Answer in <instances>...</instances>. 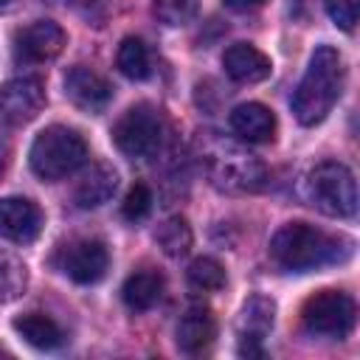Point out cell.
Masks as SVG:
<instances>
[{"label": "cell", "mask_w": 360, "mask_h": 360, "mask_svg": "<svg viewBox=\"0 0 360 360\" xmlns=\"http://www.w3.org/2000/svg\"><path fill=\"white\" fill-rule=\"evenodd\" d=\"M352 248L354 242L346 236L326 233L309 222H287L270 239V259L287 273H309L346 262Z\"/></svg>", "instance_id": "1"}, {"label": "cell", "mask_w": 360, "mask_h": 360, "mask_svg": "<svg viewBox=\"0 0 360 360\" xmlns=\"http://www.w3.org/2000/svg\"><path fill=\"white\" fill-rule=\"evenodd\" d=\"M197 149L214 188L228 194H245L264 186V177H267L264 163L253 152H248L242 143L219 132H200Z\"/></svg>", "instance_id": "2"}, {"label": "cell", "mask_w": 360, "mask_h": 360, "mask_svg": "<svg viewBox=\"0 0 360 360\" xmlns=\"http://www.w3.org/2000/svg\"><path fill=\"white\" fill-rule=\"evenodd\" d=\"M340 90H343V56L332 45L315 48L307 73L292 93V112L298 124L304 127L321 124L338 104Z\"/></svg>", "instance_id": "3"}, {"label": "cell", "mask_w": 360, "mask_h": 360, "mask_svg": "<svg viewBox=\"0 0 360 360\" xmlns=\"http://www.w3.org/2000/svg\"><path fill=\"white\" fill-rule=\"evenodd\" d=\"M304 200L326 217L349 219L357 214V183L349 166L338 160H323L312 166L301 180Z\"/></svg>", "instance_id": "4"}, {"label": "cell", "mask_w": 360, "mask_h": 360, "mask_svg": "<svg viewBox=\"0 0 360 360\" xmlns=\"http://www.w3.org/2000/svg\"><path fill=\"white\" fill-rule=\"evenodd\" d=\"M87 160V143L84 138L65 124H51L45 127L28 152V163L31 172L39 180H62L68 174H73L82 163Z\"/></svg>", "instance_id": "5"}, {"label": "cell", "mask_w": 360, "mask_h": 360, "mask_svg": "<svg viewBox=\"0 0 360 360\" xmlns=\"http://www.w3.org/2000/svg\"><path fill=\"white\" fill-rule=\"evenodd\" d=\"M166 121L152 104H132L112 127V143L127 158H152L163 143Z\"/></svg>", "instance_id": "6"}, {"label": "cell", "mask_w": 360, "mask_h": 360, "mask_svg": "<svg viewBox=\"0 0 360 360\" xmlns=\"http://www.w3.org/2000/svg\"><path fill=\"white\" fill-rule=\"evenodd\" d=\"M357 307L354 298L343 290H318L301 307V326L318 338H346L354 329Z\"/></svg>", "instance_id": "7"}, {"label": "cell", "mask_w": 360, "mask_h": 360, "mask_svg": "<svg viewBox=\"0 0 360 360\" xmlns=\"http://www.w3.org/2000/svg\"><path fill=\"white\" fill-rule=\"evenodd\" d=\"M59 270L76 281V284H96L107 276V267H110V250L101 239H73L70 245H65L59 250V259H56Z\"/></svg>", "instance_id": "8"}, {"label": "cell", "mask_w": 360, "mask_h": 360, "mask_svg": "<svg viewBox=\"0 0 360 360\" xmlns=\"http://www.w3.org/2000/svg\"><path fill=\"white\" fill-rule=\"evenodd\" d=\"M45 84L37 76H20L0 87V118L8 124H28L45 107Z\"/></svg>", "instance_id": "9"}, {"label": "cell", "mask_w": 360, "mask_h": 360, "mask_svg": "<svg viewBox=\"0 0 360 360\" xmlns=\"http://www.w3.org/2000/svg\"><path fill=\"white\" fill-rule=\"evenodd\" d=\"M65 42H68V37L53 20H34L22 31H17L14 56H17V62H25V65L51 62L62 53Z\"/></svg>", "instance_id": "10"}, {"label": "cell", "mask_w": 360, "mask_h": 360, "mask_svg": "<svg viewBox=\"0 0 360 360\" xmlns=\"http://www.w3.org/2000/svg\"><path fill=\"white\" fill-rule=\"evenodd\" d=\"M276 321V304L267 295H250L239 312V354L262 357L264 338L270 335Z\"/></svg>", "instance_id": "11"}, {"label": "cell", "mask_w": 360, "mask_h": 360, "mask_svg": "<svg viewBox=\"0 0 360 360\" xmlns=\"http://www.w3.org/2000/svg\"><path fill=\"white\" fill-rule=\"evenodd\" d=\"M65 96L70 98L73 107H79L82 112H104L112 101V84L98 76L96 70L84 68V65H73L65 73Z\"/></svg>", "instance_id": "12"}, {"label": "cell", "mask_w": 360, "mask_h": 360, "mask_svg": "<svg viewBox=\"0 0 360 360\" xmlns=\"http://www.w3.org/2000/svg\"><path fill=\"white\" fill-rule=\"evenodd\" d=\"M42 231V211L28 197L0 200V239L14 245H31Z\"/></svg>", "instance_id": "13"}, {"label": "cell", "mask_w": 360, "mask_h": 360, "mask_svg": "<svg viewBox=\"0 0 360 360\" xmlns=\"http://www.w3.org/2000/svg\"><path fill=\"white\" fill-rule=\"evenodd\" d=\"M222 68L228 73V79L239 82V84H256L264 82L273 70L270 56L262 53L256 45L248 42H233L225 53H222Z\"/></svg>", "instance_id": "14"}, {"label": "cell", "mask_w": 360, "mask_h": 360, "mask_svg": "<svg viewBox=\"0 0 360 360\" xmlns=\"http://www.w3.org/2000/svg\"><path fill=\"white\" fill-rule=\"evenodd\" d=\"M174 335H177L174 340H177V349L180 352L200 354V352H205L214 343V338H217V321H214L211 309H205V307L197 304V307H188L183 312Z\"/></svg>", "instance_id": "15"}, {"label": "cell", "mask_w": 360, "mask_h": 360, "mask_svg": "<svg viewBox=\"0 0 360 360\" xmlns=\"http://www.w3.org/2000/svg\"><path fill=\"white\" fill-rule=\"evenodd\" d=\"M231 129L248 143H267L276 135V115L270 107H264L259 101H248V104L233 107Z\"/></svg>", "instance_id": "16"}, {"label": "cell", "mask_w": 360, "mask_h": 360, "mask_svg": "<svg viewBox=\"0 0 360 360\" xmlns=\"http://www.w3.org/2000/svg\"><path fill=\"white\" fill-rule=\"evenodd\" d=\"M118 188V172L107 163H96L76 186L73 191V202L79 208H98L104 205Z\"/></svg>", "instance_id": "17"}, {"label": "cell", "mask_w": 360, "mask_h": 360, "mask_svg": "<svg viewBox=\"0 0 360 360\" xmlns=\"http://www.w3.org/2000/svg\"><path fill=\"white\" fill-rule=\"evenodd\" d=\"M163 295V276L155 267H141L135 270L124 287H121V298L127 304V309L132 312H146L152 309Z\"/></svg>", "instance_id": "18"}, {"label": "cell", "mask_w": 360, "mask_h": 360, "mask_svg": "<svg viewBox=\"0 0 360 360\" xmlns=\"http://www.w3.org/2000/svg\"><path fill=\"white\" fill-rule=\"evenodd\" d=\"M14 329L17 335L34 346V349H42V352H51V349H59L65 343V332L62 326L45 315V312H25L20 318H14Z\"/></svg>", "instance_id": "19"}, {"label": "cell", "mask_w": 360, "mask_h": 360, "mask_svg": "<svg viewBox=\"0 0 360 360\" xmlns=\"http://www.w3.org/2000/svg\"><path fill=\"white\" fill-rule=\"evenodd\" d=\"M115 65L127 79L143 82L152 73V62H149V48L143 45V39L138 37H124L115 53Z\"/></svg>", "instance_id": "20"}, {"label": "cell", "mask_w": 360, "mask_h": 360, "mask_svg": "<svg viewBox=\"0 0 360 360\" xmlns=\"http://www.w3.org/2000/svg\"><path fill=\"white\" fill-rule=\"evenodd\" d=\"M191 228H188V222H186V217H169V219H163L160 225H158V231H155V242L160 245V250L166 253V256H172V259H180V256H186L188 253V248H191Z\"/></svg>", "instance_id": "21"}, {"label": "cell", "mask_w": 360, "mask_h": 360, "mask_svg": "<svg viewBox=\"0 0 360 360\" xmlns=\"http://www.w3.org/2000/svg\"><path fill=\"white\" fill-rule=\"evenodd\" d=\"M186 276H188V284H191L194 290H200V292H217V290L225 287V270H222V264H219L217 259H211V256L194 259V262L188 264Z\"/></svg>", "instance_id": "22"}, {"label": "cell", "mask_w": 360, "mask_h": 360, "mask_svg": "<svg viewBox=\"0 0 360 360\" xmlns=\"http://www.w3.org/2000/svg\"><path fill=\"white\" fill-rule=\"evenodd\" d=\"M28 284V270L25 264L11 256V253H0V301H14L25 292Z\"/></svg>", "instance_id": "23"}, {"label": "cell", "mask_w": 360, "mask_h": 360, "mask_svg": "<svg viewBox=\"0 0 360 360\" xmlns=\"http://www.w3.org/2000/svg\"><path fill=\"white\" fill-rule=\"evenodd\" d=\"M197 8H200V0H155L152 14H155L163 25L177 28V25L191 22L194 14H197Z\"/></svg>", "instance_id": "24"}, {"label": "cell", "mask_w": 360, "mask_h": 360, "mask_svg": "<svg viewBox=\"0 0 360 360\" xmlns=\"http://www.w3.org/2000/svg\"><path fill=\"white\" fill-rule=\"evenodd\" d=\"M152 202H155V200H152L149 186H146V183H135V186L127 191L124 202H121V217H124L127 222H141V219L149 217Z\"/></svg>", "instance_id": "25"}, {"label": "cell", "mask_w": 360, "mask_h": 360, "mask_svg": "<svg viewBox=\"0 0 360 360\" xmlns=\"http://www.w3.org/2000/svg\"><path fill=\"white\" fill-rule=\"evenodd\" d=\"M326 6V14L329 20L343 28V31H352L354 22H357V14H360V0H323Z\"/></svg>", "instance_id": "26"}, {"label": "cell", "mask_w": 360, "mask_h": 360, "mask_svg": "<svg viewBox=\"0 0 360 360\" xmlns=\"http://www.w3.org/2000/svg\"><path fill=\"white\" fill-rule=\"evenodd\" d=\"M231 8H236V11H248V8H256V6H262L264 0H225Z\"/></svg>", "instance_id": "27"}, {"label": "cell", "mask_w": 360, "mask_h": 360, "mask_svg": "<svg viewBox=\"0 0 360 360\" xmlns=\"http://www.w3.org/2000/svg\"><path fill=\"white\" fill-rule=\"evenodd\" d=\"M6 169H8V141L0 135V177L6 174Z\"/></svg>", "instance_id": "28"}, {"label": "cell", "mask_w": 360, "mask_h": 360, "mask_svg": "<svg viewBox=\"0 0 360 360\" xmlns=\"http://www.w3.org/2000/svg\"><path fill=\"white\" fill-rule=\"evenodd\" d=\"M68 6H73V8H84V6H93L96 0H65Z\"/></svg>", "instance_id": "29"}, {"label": "cell", "mask_w": 360, "mask_h": 360, "mask_svg": "<svg viewBox=\"0 0 360 360\" xmlns=\"http://www.w3.org/2000/svg\"><path fill=\"white\" fill-rule=\"evenodd\" d=\"M17 6V0H0V14H6V11H11Z\"/></svg>", "instance_id": "30"}]
</instances>
